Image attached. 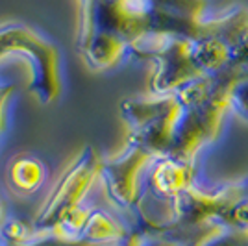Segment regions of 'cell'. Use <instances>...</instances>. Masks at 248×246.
Returning a JSON list of instances; mask_svg holds the SVG:
<instances>
[{
  "mask_svg": "<svg viewBox=\"0 0 248 246\" xmlns=\"http://www.w3.org/2000/svg\"><path fill=\"white\" fill-rule=\"evenodd\" d=\"M195 165L180 163L169 157H159L152 174L148 176V193L155 200L172 202L189 187H193Z\"/></svg>",
  "mask_w": 248,
  "mask_h": 246,
  "instance_id": "obj_5",
  "label": "cell"
},
{
  "mask_svg": "<svg viewBox=\"0 0 248 246\" xmlns=\"http://www.w3.org/2000/svg\"><path fill=\"white\" fill-rule=\"evenodd\" d=\"M115 246H137V231H130L121 243H117Z\"/></svg>",
  "mask_w": 248,
  "mask_h": 246,
  "instance_id": "obj_10",
  "label": "cell"
},
{
  "mask_svg": "<svg viewBox=\"0 0 248 246\" xmlns=\"http://www.w3.org/2000/svg\"><path fill=\"white\" fill-rule=\"evenodd\" d=\"M207 228H209V226H207ZM207 228L200 230V231H197V233H193L187 241H184V246H200V239H202V235H204V231H206Z\"/></svg>",
  "mask_w": 248,
  "mask_h": 246,
  "instance_id": "obj_9",
  "label": "cell"
},
{
  "mask_svg": "<svg viewBox=\"0 0 248 246\" xmlns=\"http://www.w3.org/2000/svg\"><path fill=\"white\" fill-rule=\"evenodd\" d=\"M200 246H248V230L211 224L200 239Z\"/></svg>",
  "mask_w": 248,
  "mask_h": 246,
  "instance_id": "obj_7",
  "label": "cell"
},
{
  "mask_svg": "<svg viewBox=\"0 0 248 246\" xmlns=\"http://www.w3.org/2000/svg\"><path fill=\"white\" fill-rule=\"evenodd\" d=\"M123 113L130 126V144L143 148L155 157L169 155L184 115V104L178 94L148 102L126 100Z\"/></svg>",
  "mask_w": 248,
  "mask_h": 246,
  "instance_id": "obj_2",
  "label": "cell"
},
{
  "mask_svg": "<svg viewBox=\"0 0 248 246\" xmlns=\"http://www.w3.org/2000/svg\"><path fill=\"white\" fill-rule=\"evenodd\" d=\"M43 174H45L43 167L37 159H17L10 169V178L13 185L26 193L41 184Z\"/></svg>",
  "mask_w": 248,
  "mask_h": 246,
  "instance_id": "obj_6",
  "label": "cell"
},
{
  "mask_svg": "<svg viewBox=\"0 0 248 246\" xmlns=\"http://www.w3.org/2000/svg\"><path fill=\"white\" fill-rule=\"evenodd\" d=\"M232 106H233L245 119H248V76L245 82L237 85V89H235V92H233Z\"/></svg>",
  "mask_w": 248,
  "mask_h": 246,
  "instance_id": "obj_8",
  "label": "cell"
},
{
  "mask_svg": "<svg viewBox=\"0 0 248 246\" xmlns=\"http://www.w3.org/2000/svg\"><path fill=\"white\" fill-rule=\"evenodd\" d=\"M248 76V67L230 65L228 69L195 80L178 91L184 115L176 130L169 159L195 165L198 150L217 139L226 111L232 108L233 92Z\"/></svg>",
  "mask_w": 248,
  "mask_h": 246,
  "instance_id": "obj_1",
  "label": "cell"
},
{
  "mask_svg": "<svg viewBox=\"0 0 248 246\" xmlns=\"http://www.w3.org/2000/svg\"><path fill=\"white\" fill-rule=\"evenodd\" d=\"M159 157L146 152L139 146L130 144V152L119 159H111L109 163H102L100 176L106 182L108 193L117 205L121 207H139L141 202V172L150 161Z\"/></svg>",
  "mask_w": 248,
  "mask_h": 246,
  "instance_id": "obj_4",
  "label": "cell"
},
{
  "mask_svg": "<svg viewBox=\"0 0 248 246\" xmlns=\"http://www.w3.org/2000/svg\"><path fill=\"white\" fill-rule=\"evenodd\" d=\"M102 161L96 159L91 148H87L76 161L73 163L69 174L63 176L60 185L56 187V193L45 205L37 220L35 230L37 231H48L54 226H58L65 216H69L73 211L80 207L83 195L91 187L93 180L100 176Z\"/></svg>",
  "mask_w": 248,
  "mask_h": 246,
  "instance_id": "obj_3",
  "label": "cell"
}]
</instances>
